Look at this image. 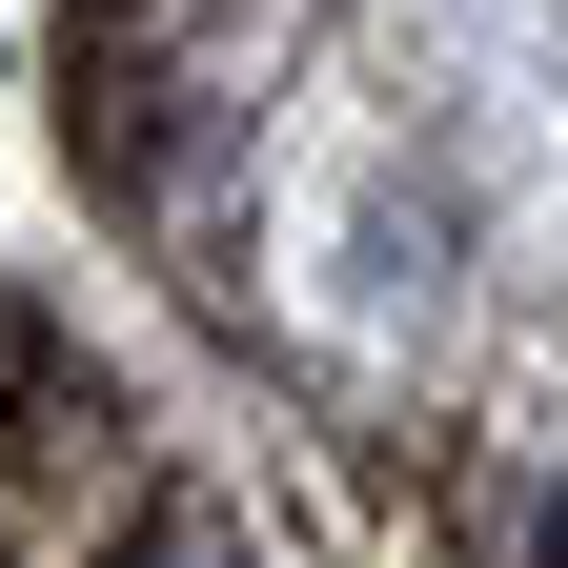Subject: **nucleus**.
Wrapping results in <instances>:
<instances>
[{
    "mask_svg": "<svg viewBox=\"0 0 568 568\" xmlns=\"http://www.w3.org/2000/svg\"><path fill=\"white\" fill-rule=\"evenodd\" d=\"M548 568H568V508H548Z\"/></svg>",
    "mask_w": 568,
    "mask_h": 568,
    "instance_id": "nucleus-1",
    "label": "nucleus"
}]
</instances>
